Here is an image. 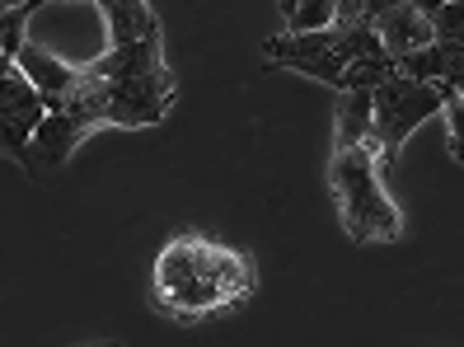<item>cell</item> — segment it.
I'll use <instances>...</instances> for the list:
<instances>
[{
    "instance_id": "1",
    "label": "cell",
    "mask_w": 464,
    "mask_h": 347,
    "mask_svg": "<svg viewBox=\"0 0 464 347\" xmlns=\"http://www.w3.org/2000/svg\"><path fill=\"white\" fill-rule=\"evenodd\" d=\"M258 268L244 249L211 245L202 235L169 239L155 258V305L174 319H207L239 305L254 291Z\"/></svg>"
},
{
    "instance_id": "2",
    "label": "cell",
    "mask_w": 464,
    "mask_h": 347,
    "mask_svg": "<svg viewBox=\"0 0 464 347\" xmlns=\"http://www.w3.org/2000/svg\"><path fill=\"white\" fill-rule=\"evenodd\" d=\"M329 188L338 198L343 230L357 245H390L403 235V211L380 183V150L375 141L362 146H334L329 159Z\"/></svg>"
},
{
    "instance_id": "3",
    "label": "cell",
    "mask_w": 464,
    "mask_h": 347,
    "mask_svg": "<svg viewBox=\"0 0 464 347\" xmlns=\"http://www.w3.org/2000/svg\"><path fill=\"white\" fill-rule=\"evenodd\" d=\"M446 94H450L446 85H436V80H413L403 71H394L390 80H380L375 85V127H371L380 165H394L403 141L413 137L431 113H441Z\"/></svg>"
},
{
    "instance_id": "4",
    "label": "cell",
    "mask_w": 464,
    "mask_h": 347,
    "mask_svg": "<svg viewBox=\"0 0 464 347\" xmlns=\"http://www.w3.org/2000/svg\"><path fill=\"white\" fill-rule=\"evenodd\" d=\"M43 113H47V103H43L34 80L24 75L19 66L0 71V155L24 159V150H29V141H34V127L43 122Z\"/></svg>"
},
{
    "instance_id": "5",
    "label": "cell",
    "mask_w": 464,
    "mask_h": 347,
    "mask_svg": "<svg viewBox=\"0 0 464 347\" xmlns=\"http://www.w3.org/2000/svg\"><path fill=\"white\" fill-rule=\"evenodd\" d=\"M357 14L380 34V43H385V52L394 62L436 38L431 34V14H422L413 0H357Z\"/></svg>"
},
{
    "instance_id": "6",
    "label": "cell",
    "mask_w": 464,
    "mask_h": 347,
    "mask_svg": "<svg viewBox=\"0 0 464 347\" xmlns=\"http://www.w3.org/2000/svg\"><path fill=\"white\" fill-rule=\"evenodd\" d=\"M85 137H90V131L80 127L71 113L47 109L43 122L34 127V141H29V150H24L19 165L29 169V178H43V174H52V169H62L66 159H71V150L85 141Z\"/></svg>"
},
{
    "instance_id": "7",
    "label": "cell",
    "mask_w": 464,
    "mask_h": 347,
    "mask_svg": "<svg viewBox=\"0 0 464 347\" xmlns=\"http://www.w3.org/2000/svg\"><path fill=\"white\" fill-rule=\"evenodd\" d=\"M14 66L38 85V94H43L47 109H62V103L80 90V80H85V66H71V62H62V57H52V52L38 47V43H24V47L14 52Z\"/></svg>"
},
{
    "instance_id": "8",
    "label": "cell",
    "mask_w": 464,
    "mask_h": 347,
    "mask_svg": "<svg viewBox=\"0 0 464 347\" xmlns=\"http://www.w3.org/2000/svg\"><path fill=\"white\" fill-rule=\"evenodd\" d=\"M394 66H399L403 75H413V80H436V85L464 94V43L431 38L427 47L408 52V57H399Z\"/></svg>"
},
{
    "instance_id": "9",
    "label": "cell",
    "mask_w": 464,
    "mask_h": 347,
    "mask_svg": "<svg viewBox=\"0 0 464 347\" xmlns=\"http://www.w3.org/2000/svg\"><path fill=\"white\" fill-rule=\"evenodd\" d=\"M375 127V90H338V141L334 146H362Z\"/></svg>"
},
{
    "instance_id": "10",
    "label": "cell",
    "mask_w": 464,
    "mask_h": 347,
    "mask_svg": "<svg viewBox=\"0 0 464 347\" xmlns=\"http://www.w3.org/2000/svg\"><path fill=\"white\" fill-rule=\"evenodd\" d=\"M43 5H47V0H19V5L0 10V52H5V57H14V52L29 43V19Z\"/></svg>"
},
{
    "instance_id": "11",
    "label": "cell",
    "mask_w": 464,
    "mask_h": 347,
    "mask_svg": "<svg viewBox=\"0 0 464 347\" xmlns=\"http://www.w3.org/2000/svg\"><path fill=\"white\" fill-rule=\"evenodd\" d=\"M338 19V0H300L286 14V29H329Z\"/></svg>"
},
{
    "instance_id": "12",
    "label": "cell",
    "mask_w": 464,
    "mask_h": 347,
    "mask_svg": "<svg viewBox=\"0 0 464 347\" xmlns=\"http://www.w3.org/2000/svg\"><path fill=\"white\" fill-rule=\"evenodd\" d=\"M431 34L464 43V0H441V5L431 10Z\"/></svg>"
},
{
    "instance_id": "13",
    "label": "cell",
    "mask_w": 464,
    "mask_h": 347,
    "mask_svg": "<svg viewBox=\"0 0 464 347\" xmlns=\"http://www.w3.org/2000/svg\"><path fill=\"white\" fill-rule=\"evenodd\" d=\"M441 113H446V127H450V155H455V165H464V94L459 90L446 94Z\"/></svg>"
},
{
    "instance_id": "14",
    "label": "cell",
    "mask_w": 464,
    "mask_h": 347,
    "mask_svg": "<svg viewBox=\"0 0 464 347\" xmlns=\"http://www.w3.org/2000/svg\"><path fill=\"white\" fill-rule=\"evenodd\" d=\"M413 5H418V10H422V14H431V10H436V5H441V0H413Z\"/></svg>"
},
{
    "instance_id": "15",
    "label": "cell",
    "mask_w": 464,
    "mask_h": 347,
    "mask_svg": "<svg viewBox=\"0 0 464 347\" xmlns=\"http://www.w3.org/2000/svg\"><path fill=\"white\" fill-rule=\"evenodd\" d=\"M295 5H300V0H277V10H282V14H291Z\"/></svg>"
},
{
    "instance_id": "16",
    "label": "cell",
    "mask_w": 464,
    "mask_h": 347,
    "mask_svg": "<svg viewBox=\"0 0 464 347\" xmlns=\"http://www.w3.org/2000/svg\"><path fill=\"white\" fill-rule=\"evenodd\" d=\"M338 5H347V0H338Z\"/></svg>"
}]
</instances>
